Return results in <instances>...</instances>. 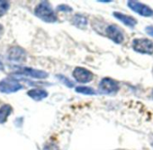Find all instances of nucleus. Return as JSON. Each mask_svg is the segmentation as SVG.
Segmentation results:
<instances>
[{"label":"nucleus","instance_id":"21","mask_svg":"<svg viewBox=\"0 0 153 150\" xmlns=\"http://www.w3.org/2000/svg\"><path fill=\"white\" fill-rule=\"evenodd\" d=\"M98 2H100V3H110V2H112V0H99Z\"/></svg>","mask_w":153,"mask_h":150},{"label":"nucleus","instance_id":"24","mask_svg":"<svg viewBox=\"0 0 153 150\" xmlns=\"http://www.w3.org/2000/svg\"><path fill=\"white\" fill-rule=\"evenodd\" d=\"M152 73H153V69H152Z\"/></svg>","mask_w":153,"mask_h":150},{"label":"nucleus","instance_id":"12","mask_svg":"<svg viewBox=\"0 0 153 150\" xmlns=\"http://www.w3.org/2000/svg\"><path fill=\"white\" fill-rule=\"evenodd\" d=\"M88 18L80 14H76L72 17V24L78 28L84 29L88 26Z\"/></svg>","mask_w":153,"mask_h":150},{"label":"nucleus","instance_id":"4","mask_svg":"<svg viewBox=\"0 0 153 150\" xmlns=\"http://www.w3.org/2000/svg\"><path fill=\"white\" fill-rule=\"evenodd\" d=\"M22 89V84L16 79H14L12 77H7L0 81V92L1 93H15Z\"/></svg>","mask_w":153,"mask_h":150},{"label":"nucleus","instance_id":"23","mask_svg":"<svg viewBox=\"0 0 153 150\" xmlns=\"http://www.w3.org/2000/svg\"><path fill=\"white\" fill-rule=\"evenodd\" d=\"M151 97H152V100H153V91H152V92H151Z\"/></svg>","mask_w":153,"mask_h":150},{"label":"nucleus","instance_id":"3","mask_svg":"<svg viewBox=\"0 0 153 150\" xmlns=\"http://www.w3.org/2000/svg\"><path fill=\"white\" fill-rule=\"evenodd\" d=\"M119 90H120V83L110 77L103 78L98 84V92L102 94L112 95L116 93Z\"/></svg>","mask_w":153,"mask_h":150},{"label":"nucleus","instance_id":"11","mask_svg":"<svg viewBox=\"0 0 153 150\" xmlns=\"http://www.w3.org/2000/svg\"><path fill=\"white\" fill-rule=\"evenodd\" d=\"M27 95L31 99H33V100L40 101V100H42L46 99L49 94H48V92L45 90H42V89H33V90H30L27 92Z\"/></svg>","mask_w":153,"mask_h":150},{"label":"nucleus","instance_id":"22","mask_svg":"<svg viewBox=\"0 0 153 150\" xmlns=\"http://www.w3.org/2000/svg\"><path fill=\"white\" fill-rule=\"evenodd\" d=\"M4 70V64L2 63V62L0 61V70Z\"/></svg>","mask_w":153,"mask_h":150},{"label":"nucleus","instance_id":"2","mask_svg":"<svg viewBox=\"0 0 153 150\" xmlns=\"http://www.w3.org/2000/svg\"><path fill=\"white\" fill-rule=\"evenodd\" d=\"M131 48L134 52L140 54H153V42L147 38H136L131 43Z\"/></svg>","mask_w":153,"mask_h":150},{"label":"nucleus","instance_id":"14","mask_svg":"<svg viewBox=\"0 0 153 150\" xmlns=\"http://www.w3.org/2000/svg\"><path fill=\"white\" fill-rule=\"evenodd\" d=\"M76 92L83 94V95H88V96H92V95H97V92L94 89H92L91 87H88V86H78L75 88Z\"/></svg>","mask_w":153,"mask_h":150},{"label":"nucleus","instance_id":"5","mask_svg":"<svg viewBox=\"0 0 153 150\" xmlns=\"http://www.w3.org/2000/svg\"><path fill=\"white\" fill-rule=\"evenodd\" d=\"M16 75H24L26 77L33 78V79H46L49 76V73L42 70H37L30 67H16V70L14 73Z\"/></svg>","mask_w":153,"mask_h":150},{"label":"nucleus","instance_id":"15","mask_svg":"<svg viewBox=\"0 0 153 150\" xmlns=\"http://www.w3.org/2000/svg\"><path fill=\"white\" fill-rule=\"evenodd\" d=\"M56 77H57V79H58L62 84H64L65 86H67V87H68V88H73V87H74V82H73L71 80H69L68 77L64 76V75H62V74H58V75H56Z\"/></svg>","mask_w":153,"mask_h":150},{"label":"nucleus","instance_id":"6","mask_svg":"<svg viewBox=\"0 0 153 150\" xmlns=\"http://www.w3.org/2000/svg\"><path fill=\"white\" fill-rule=\"evenodd\" d=\"M73 78L79 83H88L93 81L94 73L84 67H76L72 72Z\"/></svg>","mask_w":153,"mask_h":150},{"label":"nucleus","instance_id":"8","mask_svg":"<svg viewBox=\"0 0 153 150\" xmlns=\"http://www.w3.org/2000/svg\"><path fill=\"white\" fill-rule=\"evenodd\" d=\"M106 36L113 41L116 44H121L124 42V34L122 29L115 26V25H110L105 28V31Z\"/></svg>","mask_w":153,"mask_h":150},{"label":"nucleus","instance_id":"18","mask_svg":"<svg viewBox=\"0 0 153 150\" xmlns=\"http://www.w3.org/2000/svg\"><path fill=\"white\" fill-rule=\"evenodd\" d=\"M43 150H59V148L57 145H55L53 143H50V144H47L44 146Z\"/></svg>","mask_w":153,"mask_h":150},{"label":"nucleus","instance_id":"1","mask_svg":"<svg viewBox=\"0 0 153 150\" xmlns=\"http://www.w3.org/2000/svg\"><path fill=\"white\" fill-rule=\"evenodd\" d=\"M34 15L42 21L49 24L57 22L58 16L48 1H42L34 8Z\"/></svg>","mask_w":153,"mask_h":150},{"label":"nucleus","instance_id":"10","mask_svg":"<svg viewBox=\"0 0 153 150\" xmlns=\"http://www.w3.org/2000/svg\"><path fill=\"white\" fill-rule=\"evenodd\" d=\"M113 16L114 18H116L118 21H120L121 23H123L124 26H126L127 27H130V28H134L136 26V25L138 24V21L134 17L125 15V14H123L121 12H114Z\"/></svg>","mask_w":153,"mask_h":150},{"label":"nucleus","instance_id":"17","mask_svg":"<svg viewBox=\"0 0 153 150\" xmlns=\"http://www.w3.org/2000/svg\"><path fill=\"white\" fill-rule=\"evenodd\" d=\"M56 10L58 12H64V13H70L73 12V8L71 7H69L68 5H65V4H61L59 6L57 7Z\"/></svg>","mask_w":153,"mask_h":150},{"label":"nucleus","instance_id":"9","mask_svg":"<svg viewBox=\"0 0 153 150\" xmlns=\"http://www.w3.org/2000/svg\"><path fill=\"white\" fill-rule=\"evenodd\" d=\"M26 52L21 47H13L8 52V59L16 62H23L26 60Z\"/></svg>","mask_w":153,"mask_h":150},{"label":"nucleus","instance_id":"7","mask_svg":"<svg viewBox=\"0 0 153 150\" xmlns=\"http://www.w3.org/2000/svg\"><path fill=\"white\" fill-rule=\"evenodd\" d=\"M127 6L131 11H133L134 13L141 16H144V17L153 16V9L145 4H142L138 1H134V0H130V1L127 2Z\"/></svg>","mask_w":153,"mask_h":150},{"label":"nucleus","instance_id":"19","mask_svg":"<svg viewBox=\"0 0 153 150\" xmlns=\"http://www.w3.org/2000/svg\"><path fill=\"white\" fill-rule=\"evenodd\" d=\"M145 32L147 33L148 35L153 37V26H149L145 28Z\"/></svg>","mask_w":153,"mask_h":150},{"label":"nucleus","instance_id":"13","mask_svg":"<svg viewBox=\"0 0 153 150\" xmlns=\"http://www.w3.org/2000/svg\"><path fill=\"white\" fill-rule=\"evenodd\" d=\"M13 108L10 104H4L0 107V124L7 122V118L12 114Z\"/></svg>","mask_w":153,"mask_h":150},{"label":"nucleus","instance_id":"16","mask_svg":"<svg viewBox=\"0 0 153 150\" xmlns=\"http://www.w3.org/2000/svg\"><path fill=\"white\" fill-rule=\"evenodd\" d=\"M10 8V4L7 1H4V0H0V17L5 16L8 9Z\"/></svg>","mask_w":153,"mask_h":150},{"label":"nucleus","instance_id":"20","mask_svg":"<svg viewBox=\"0 0 153 150\" xmlns=\"http://www.w3.org/2000/svg\"><path fill=\"white\" fill-rule=\"evenodd\" d=\"M3 34H4V27L2 25H0V38L2 37Z\"/></svg>","mask_w":153,"mask_h":150}]
</instances>
